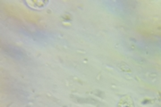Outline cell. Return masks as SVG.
Instances as JSON below:
<instances>
[{"instance_id":"1","label":"cell","mask_w":161,"mask_h":107,"mask_svg":"<svg viewBox=\"0 0 161 107\" xmlns=\"http://www.w3.org/2000/svg\"><path fill=\"white\" fill-rule=\"evenodd\" d=\"M117 107H134L132 98L129 96H125L117 104Z\"/></svg>"}]
</instances>
